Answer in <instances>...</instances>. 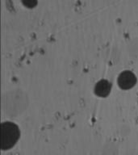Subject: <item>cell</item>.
<instances>
[{
    "label": "cell",
    "instance_id": "7a4b0ae2",
    "mask_svg": "<svg viewBox=\"0 0 138 155\" xmlns=\"http://www.w3.org/2000/svg\"><path fill=\"white\" fill-rule=\"evenodd\" d=\"M117 83L122 90H129L136 83V77L130 70H125L119 75Z\"/></svg>",
    "mask_w": 138,
    "mask_h": 155
},
{
    "label": "cell",
    "instance_id": "6da1fadb",
    "mask_svg": "<svg viewBox=\"0 0 138 155\" xmlns=\"http://www.w3.org/2000/svg\"><path fill=\"white\" fill-rule=\"evenodd\" d=\"M20 137L19 127L12 122H3L1 126V148L2 151L12 150Z\"/></svg>",
    "mask_w": 138,
    "mask_h": 155
},
{
    "label": "cell",
    "instance_id": "277c9868",
    "mask_svg": "<svg viewBox=\"0 0 138 155\" xmlns=\"http://www.w3.org/2000/svg\"><path fill=\"white\" fill-rule=\"evenodd\" d=\"M22 1L23 3L28 7H35L37 3V0H22Z\"/></svg>",
    "mask_w": 138,
    "mask_h": 155
},
{
    "label": "cell",
    "instance_id": "3957f363",
    "mask_svg": "<svg viewBox=\"0 0 138 155\" xmlns=\"http://www.w3.org/2000/svg\"><path fill=\"white\" fill-rule=\"evenodd\" d=\"M111 90V82H108L106 79H101L99 80V82L95 84L94 88V94H96L97 96L104 98V97H107L110 94Z\"/></svg>",
    "mask_w": 138,
    "mask_h": 155
}]
</instances>
